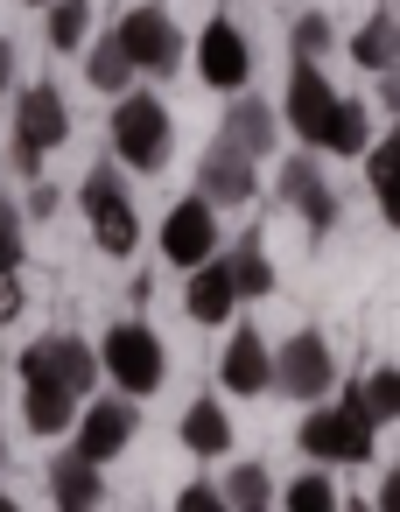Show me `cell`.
<instances>
[{
	"label": "cell",
	"instance_id": "6da1fadb",
	"mask_svg": "<svg viewBox=\"0 0 400 512\" xmlns=\"http://www.w3.org/2000/svg\"><path fill=\"white\" fill-rule=\"evenodd\" d=\"M169 148H176L169 106L155 92H120V106H113V155H120V169L162 176L169 169Z\"/></svg>",
	"mask_w": 400,
	"mask_h": 512
},
{
	"label": "cell",
	"instance_id": "7a4b0ae2",
	"mask_svg": "<svg viewBox=\"0 0 400 512\" xmlns=\"http://www.w3.org/2000/svg\"><path fill=\"white\" fill-rule=\"evenodd\" d=\"M78 211H85L99 253L127 260V253L141 246V218H134V197H127L120 162H92V169H85V183H78Z\"/></svg>",
	"mask_w": 400,
	"mask_h": 512
},
{
	"label": "cell",
	"instance_id": "3957f363",
	"mask_svg": "<svg viewBox=\"0 0 400 512\" xmlns=\"http://www.w3.org/2000/svg\"><path fill=\"white\" fill-rule=\"evenodd\" d=\"M99 372L120 386V400H148L169 379V351H162V337L148 323H113L106 344H99Z\"/></svg>",
	"mask_w": 400,
	"mask_h": 512
},
{
	"label": "cell",
	"instance_id": "277c9868",
	"mask_svg": "<svg viewBox=\"0 0 400 512\" xmlns=\"http://www.w3.org/2000/svg\"><path fill=\"white\" fill-rule=\"evenodd\" d=\"M113 43L127 50L134 78H141V71H148V78H176V71H183V57H190V36L176 29V15L162 8V0H141V8L113 29Z\"/></svg>",
	"mask_w": 400,
	"mask_h": 512
},
{
	"label": "cell",
	"instance_id": "5b68a950",
	"mask_svg": "<svg viewBox=\"0 0 400 512\" xmlns=\"http://www.w3.org/2000/svg\"><path fill=\"white\" fill-rule=\"evenodd\" d=\"M64 141H71V106H64V92H57V85H29V92H15V169L36 176L43 155L64 148Z\"/></svg>",
	"mask_w": 400,
	"mask_h": 512
},
{
	"label": "cell",
	"instance_id": "8992f818",
	"mask_svg": "<svg viewBox=\"0 0 400 512\" xmlns=\"http://www.w3.org/2000/svg\"><path fill=\"white\" fill-rule=\"evenodd\" d=\"M302 449L316 463H372V421L358 414V386L337 400V407H316L302 421Z\"/></svg>",
	"mask_w": 400,
	"mask_h": 512
},
{
	"label": "cell",
	"instance_id": "52a82bcc",
	"mask_svg": "<svg viewBox=\"0 0 400 512\" xmlns=\"http://www.w3.org/2000/svg\"><path fill=\"white\" fill-rule=\"evenodd\" d=\"M190 57H197V78H204L211 92H246V85H253V43H246L239 22H225V15L204 22V36L190 43Z\"/></svg>",
	"mask_w": 400,
	"mask_h": 512
},
{
	"label": "cell",
	"instance_id": "ba28073f",
	"mask_svg": "<svg viewBox=\"0 0 400 512\" xmlns=\"http://www.w3.org/2000/svg\"><path fill=\"white\" fill-rule=\"evenodd\" d=\"M330 379H337V358H330V344H323L316 330H295V337L274 351V393H288V400H323Z\"/></svg>",
	"mask_w": 400,
	"mask_h": 512
},
{
	"label": "cell",
	"instance_id": "9c48e42d",
	"mask_svg": "<svg viewBox=\"0 0 400 512\" xmlns=\"http://www.w3.org/2000/svg\"><path fill=\"white\" fill-rule=\"evenodd\" d=\"M337 99H344V92L323 78V64H295V71H288V92H281V127L316 148L323 127H330V113H337Z\"/></svg>",
	"mask_w": 400,
	"mask_h": 512
},
{
	"label": "cell",
	"instance_id": "30bf717a",
	"mask_svg": "<svg viewBox=\"0 0 400 512\" xmlns=\"http://www.w3.org/2000/svg\"><path fill=\"white\" fill-rule=\"evenodd\" d=\"M162 260L169 267H204V260H218V211L204 204V197H183V204H169V218H162Z\"/></svg>",
	"mask_w": 400,
	"mask_h": 512
},
{
	"label": "cell",
	"instance_id": "8fae6325",
	"mask_svg": "<svg viewBox=\"0 0 400 512\" xmlns=\"http://www.w3.org/2000/svg\"><path fill=\"white\" fill-rule=\"evenodd\" d=\"M36 372L85 400V393L99 386V351H92L85 337H43V344H29V351H22V379H36Z\"/></svg>",
	"mask_w": 400,
	"mask_h": 512
},
{
	"label": "cell",
	"instance_id": "7c38bea8",
	"mask_svg": "<svg viewBox=\"0 0 400 512\" xmlns=\"http://www.w3.org/2000/svg\"><path fill=\"white\" fill-rule=\"evenodd\" d=\"M274 197H281V204H295V211H302V225H309L316 239L337 225V197H330V183H323L316 155H288V162L274 169Z\"/></svg>",
	"mask_w": 400,
	"mask_h": 512
},
{
	"label": "cell",
	"instance_id": "4fadbf2b",
	"mask_svg": "<svg viewBox=\"0 0 400 512\" xmlns=\"http://www.w3.org/2000/svg\"><path fill=\"white\" fill-rule=\"evenodd\" d=\"M78 456L85 463H113L127 442H134V428H141V414H134V400H92V407H78Z\"/></svg>",
	"mask_w": 400,
	"mask_h": 512
},
{
	"label": "cell",
	"instance_id": "5bb4252c",
	"mask_svg": "<svg viewBox=\"0 0 400 512\" xmlns=\"http://www.w3.org/2000/svg\"><path fill=\"white\" fill-rule=\"evenodd\" d=\"M197 197H204L211 211L246 204V197H253V162H246L232 141H211V148H204V162H197Z\"/></svg>",
	"mask_w": 400,
	"mask_h": 512
},
{
	"label": "cell",
	"instance_id": "9a60e30c",
	"mask_svg": "<svg viewBox=\"0 0 400 512\" xmlns=\"http://www.w3.org/2000/svg\"><path fill=\"white\" fill-rule=\"evenodd\" d=\"M218 379H225V393H239V400L267 393V386H274V351H267V337H260V330H232V344H225V358H218Z\"/></svg>",
	"mask_w": 400,
	"mask_h": 512
},
{
	"label": "cell",
	"instance_id": "2e32d148",
	"mask_svg": "<svg viewBox=\"0 0 400 512\" xmlns=\"http://www.w3.org/2000/svg\"><path fill=\"white\" fill-rule=\"evenodd\" d=\"M274 134H281V120H274V106H267V99H232V106H225V120H218V141H232L246 162L274 155Z\"/></svg>",
	"mask_w": 400,
	"mask_h": 512
},
{
	"label": "cell",
	"instance_id": "e0dca14e",
	"mask_svg": "<svg viewBox=\"0 0 400 512\" xmlns=\"http://www.w3.org/2000/svg\"><path fill=\"white\" fill-rule=\"evenodd\" d=\"M22 421L50 442V435H71V421H78V393H64L57 379H22Z\"/></svg>",
	"mask_w": 400,
	"mask_h": 512
},
{
	"label": "cell",
	"instance_id": "ac0fdd59",
	"mask_svg": "<svg viewBox=\"0 0 400 512\" xmlns=\"http://www.w3.org/2000/svg\"><path fill=\"white\" fill-rule=\"evenodd\" d=\"M50 498H57V512H99V498H106L99 463H85L78 449L57 456V463H50Z\"/></svg>",
	"mask_w": 400,
	"mask_h": 512
},
{
	"label": "cell",
	"instance_id": "d6986e66",
	"mask_svg": "<svg viewBox=\"0 0 400 512\" xmlns=\"http://www.w3.org/2000/svg\"><path fill=\"white\" fill-rule=\"evenodd\" d=\"M183 309H190V323H225V316L239 309V295H232V274H225V260H204V267H190Z\"/></svg>",
	"mask_w": 400,
	"mask_h": 512
},
{
	"label": "cell",
	"instance_id": "ffe728a7",
	"mask_svg": "<svg viewBox=\"0 0 400 512\" xmlns=\"http://www.w3.org/2000/svg\"><path fill=\"white\" fill-rule=\"evenodd\" d=\"M358 162H365V183H372V197H379L386 225H400V134L386 127V141H372Z\"/></svg>",
	"mask_w": 400,
	"mask_h": 512
},
{
	"label": "cell",
	"instance_id": "44dd1931",
	"mask_svg": "<svg viewBox=\"0 0 400 512\" xmlns=\"http://www.w3.org/2000/svg\"><path fill=\"white\" fill-rule=\"evenodd\" d=\"M183 449H190V456H225V449H232V414H225L211 393L183 407Z\"/></svg>",
	"mask_w": 400,
	"mask_h": 512
},
{
	"label": "cell",
	"instance_id": "7402d4cb",
	"mask_svg": "<svg viewBox=\"0 0 400 512\" xmlns=\"http://www.w3.org/2000/svg\"><path fill=\"white\" fill-rule=\"evenodd\" d=\"M351 57H358L372 78H379V71H393V57H400V15H393V0H386V8H379L358 36H351Z\"/></svg>",
	"mask_w": 400,
	"mask_h": 512
},
{
	"label": "cell",
	"instance_id": "603a6c76",
	"mask_svg": "<svg viewBox=\"0 0 400 512\" xmlns=\"http://www.w3.org/2000/svg\"><path fill=\"white\" fill-rule=\"evenodd\" d=\"M85 85H92V92H106V99L134 92V64H127V50H120L113 36L85 43Z\"/></svg>",
	"mask_w": 400,
	"mask_h": 512
},
{
	"label": "cell",
	"instance_id": "cb8c5ba5",
	"mask_svg": "<svg viewBox=\"0 0 400 512\" xmlns=\"http://www.w3.org/2000/svg\"><path fill=\"white\" fill-rule=\"evenodd\" d=\"M330 162L337 155H365L372 148V113L358 106V99H337V113H330V127H323V141H316Z\"/></svg>",
	"mask_w": 400,
	"mask_h": 512
},
{
	"label": "cell",
	"instance_id": "d4e9b609",
	"mask_svg": "<svg viewBox=\"0 0 400 512\" xmlns=\"http://www.w3.org/2000/svg\"><path fill=\"white\" fill-rule=\"evenodd\" d=\"M218 260H225V274H232V295H239V302L274 295V267H267L260 239H239V246H232V253H218Z\"/></svg>",
	"mask_w": 400,
	"mask_h": 512
},
{
	"label": "cell",
	"instance_id": "484cf974",
	"mask_svg": "<svg viewBox=\"0 0 400 512\" xmlns=\"http://www.w3.org/2000/svg\"><path fill=\"white\" fill-rule=\"evenodd\" d=\"M43 15H50V22H43V43H50L57 57H71V50L92 43V0H50Z\"/></svg>",
	"mask_w": 400,
	"mask_h": 512
},
{
	"label": "cell",
	"instance_id": "4316f807",
	"mask_svg": "<svg viewBox=\"0 0 400 512\" xmlns=\"http://www.w3.org/2000/svg\"><path fill=\"white\" fill-rule=\"evenodd\" d=\"M218 498H225V512H274V484H267L260 463H232L225 484H218Z\"/></svg>",
	"mask_w": 400,
	"mask_h": 512
},
{
	"label": "cell",
	"instance_id": "83f0119b",
	"mask_svg": "<svg viewBox=\"0 0 400 512\" xmlns=\"http://www.w3.org/2000/svg\"><path fill=\"white\" fill-rule=\"evenodd\" d=\"M358 414H365L372 428L400 414V372H393V365H379V372H372V379L358 386Z\"/></svg>",
	"mask_w": 400,
	"mask_h": 512
},
{
	"label": "cell",
	"instance_id": "f1b7e54d",
	"mask_svg": "<svg viewBox=\"0 0 400 512\" xmlns=\"http://www.w3.org/2000/svg\"><path fill=\"white\" fill-rule=\"evenodd\" d=\"M281 512H344V505H337V491H330V470H302V477L288 484Z\"/></svg>",
	"mask_w": 400,
	"mask_h": 512
},
{
	"label": "cell",
	"instance_id": "f546056e",
	"mask_svg": "<svg viewBox=\"0 0 400 512\" xmlns=\"http://www.w3.org/2000/svg\"><path fill=\"white\" fill-rule=\"evenodd\" d=\"M288 50H295V64H316V57L330 50V15H302V22L288 29Z\"/></svg>",
	"mask_w": 400,
	"mask_h": 512
},
{
	"label": "cell",
	"instance_id": "4dcf8cb0",
	"mask_svg": "<svg viewBox=\"0 0 400 512\" xmlns=\"http://www.w3.org/2000/svg\"><path fill=\"white\" fill-rule=\"evenodd\" d=\"M22 267V218H15V204L0 197V274H15Z\"/></svg>",
	"mask_w": 400,
	"mask_h": 512
},
{
	"label": "cell",
	"instance_id": "1f68e13d",
	"mask_svg": "<svg viewBox=\"0 0 400 512\" xmlns=\"http://www.w3.org/2000/svg\"><path fill=\"white\" fill-rule=\"evenodd\" d=\"M176 512H225V498H218V484H183Z\"/></svg>",
	"mask_w": 400,
	"mask_h": 512
},
{
	"label": "cell",
	"instance_id": "d6a6232c",
	"mask_svg": "<svg viewBox=\"0 0 400 512\" xmlns=\"http://www.w3.org/2000/svg\"><path fill=\"white\" fill-rule=\"evenodd\" d=\"M22 302H29V295H22V274H0V323H15Z\"/></svg>",
	"mask_w": 400,
	"mask_h": 512
},
{
	"label": "cell",
	"instance_id": "836d02e7",
	"mask_svg": "<svg viewBox=\"0 0 400 512\" xmlns=\"http://www.w3.org/2000/svg\"><path fill=\"white\" fill-rule=\"evenodd\" d=\"M29 211H36V218H57V183H36V190H29Z\"/></svg>",
	"mask_w": 400,
	"mask_h": 512
},
{
	"label": "cell",
	"instance_id": "e575fe53",
	"mask_svg": "<svg viewBox=\"0 0 400 512\" xmlns=\"http://www.w3.org/2000/svg\"><path fill=\"white\" fill-rule=\"evenodd\" d=\"M372 512H400V470H386V484H379V505Z\"/></svg>",
	"mask_w": 400,
	"mask_h": 512
},
{
	"label": "cell",
	"instance_id": "d590c367",
	"mask_svg": "<svg viewBox=\"0 0 400 512\" xmlns=\"http://www.w3.org/2000/svg\"><path fill=\"white\" fill-rule=\"evenodd\" d=\"M8 85H15V43L0 36V92H8Z\"/></svg>",
	"mask_w": 400,
	"mask_h": 512
},
{
	"label": "cell",
	"instance_id": "8d00e7d4",
	"mask_svg": "<svg viewBox=\"0 0 400 512\" xmlns=\"http://www.w3.org/2000/svg\"><path fill=\"white\" fill-rule=\"evenodd\" d=\"M0 470H8V435H0Z\"/></svg>",
	"mask_w": 400,
	"mask_h": 512
},
{
	"label": "cell",
	"instance_id": "74e56055",
	"mask_svg": "<svg viewBox=\"0 0 400 512\" xmlns=\"http://www.w3.org/2000/svg\"><path fill=\"white\" fill-rule=\"evenodd\" d=\"M0 512H22V505H15V498H0Z\"/></svg>",
	"mask_w": 400,
	"mask_h": 512
},
{
	"label": "cell",
	"instance_id": "f35d334b",
	"mask_svg": "<svg viewBox=\"0 0 400 512\" xmlns=\"http://www.w3.org/2000/svg\"><path fill=\"white\" fill-rule=\"evenodd\" d=\"M29 8H50V0H29Z\"/></svg>",
	"mask_w": 400,
	"mask_h": 512
}]
</instances>
